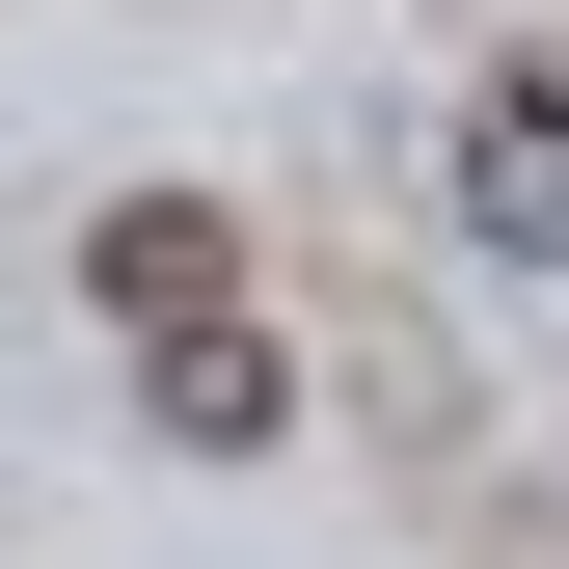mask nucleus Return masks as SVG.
<instances>
[{"label": "nucleus", "mask_w": 569, "mask_h": 569, "mask_svg": "<svg viewBox=\"0 0 569 569\" xmlns=\"http://www.w3.org/2000/svg\"><path fill=\"white\" fill-rule=\"evenodd\" d=\"M461 244L569 271V82H542V54H516V82H461Z\"/></svg>", "instance_id": "obj_1"}, {"label": "nucleus", "mask_w": 569, "mask_h": 569, "mask_svg": "<svg viewBox=\"0 0 569 569\" xmlns=\"http://www.w3.org/2000/svg\"><path fill=\"white\" fill-rule=\"evenodd\" d=\"M82 299H109L136 352H163V326H218V299H244V218H190V190H136V218H82Z\"/></svg>", "instance_id": "obj_2"}, {"label": "nucleus", "mask_w": 569, "mask_h": 569, "mask_svg": "<svg viewBox=\"0 0 569 569\" xmlns=\"http://www.w3.org/2000/svg\"><path fill=\"white\" fill-rule=\"evenodd\" d=\"M271 435H299V380L244 352V299H218V326H163V461H271Z\"/></svg>", "instance_id": "obj_3"}]
</instances>
